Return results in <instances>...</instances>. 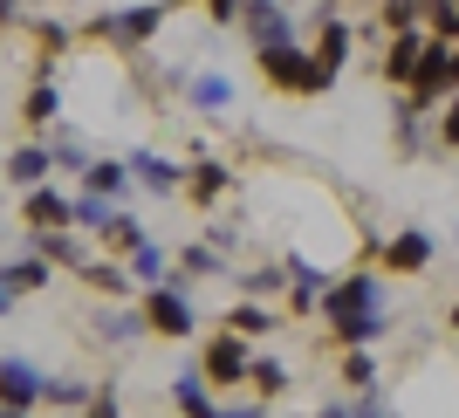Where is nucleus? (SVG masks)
Masks as SVG:
<instances>
[{"label":"nucleus","instance_id":"obj_1","mask_svg":"<svg viewBox=\"0 0 459 418\" xmlns=\"http://www.w3.org/2000/svg\"><path fill=\"white\" fill-rule=\"evenodd\" d=\"M165 14H172V0H137V7H103V14L82 21V35L103 41V48H117V56H144V41L165 28Z\"/></svg>","mask_w":459,"mask_h":418},{"label":"nucleus","instance_id":"obj_2","mask_svg":"<svg viewBox=\"0 0 459 418\" xmlns=\"http://www.w3.org/2000/svg\"><path fill=\"white\" fill-rule=\"evenodd\" d=\"M254 62H261L268 90H288V96H323V90H329V76L316 69V48H302V41H274V48H254Z\"/></svg>","mask_w":459,"mask_h":418},{"label":"nucleus","instance_id":"obj_3","mask_svg":"<svg viewBox=\"0 0 459 418\" xmlns=\"http://www.w3.org/2000/svg\"><path fill=\"white\" fill-rule=\"evenodd\" d=\"M144 316H152V336H165V343H186L199 329V309H192V295L178 282L144 288Z\"/></svg>","mask_w":459,"mask_h":418},{"label":"nucleus","instance_id":"obj_4","mask_svg":"<svg viewBox=\"0 0 459 418\" xmlns=\"http://www.w3.org/2000/svg\"><path fill=\"white\" fill-rule=\"evenodd\" d=\"M199 370L212 378V391H220V384H247V370H254L247 336H240L233 323H227V329H212V343L199 350Z\"/></svg>","mask_w":459,"mask_h":418},{"label":"nucleus","instance_id":"obj_5","mask_svg":"<svg viewBox=\"0 0 459 418\" xmlns=\"http://www.w3.org/2000/svg\"><path fill=\"white\" fill-rule=\"evenodd\" d=\"M425 41H432V28H398V35H384L377 76L391 83V90H411V76H419V62H425Z\"/></svg>","mask_w":459,"mask_h":418},{"label":"nucleus","instance_id":"obj_6","mask_svg":"<svg viewBox=\"0 0 459 418\" xmlns=\"http://www.w3.org/2000/svg\"><path fill=\"white\" fill-rule=\"evenodd\" d=\"M364 309H384L377 274H343V282H329V288H323L316 316H323V323H343V316H364Z\"/></svg>","mask_w":459,"mask_h":418},{"label":"nucleus","instance_id":"obj_7","mask_svg":"<svg viewBox=\"0 0 459 418\" xmlns=\"http://www.w3.org/2000/svg\"><path fill=\"white\" fill-rule=\"evenodd\" d=\"M432 254H439V240H432L425 227H398V233L377 248V267H384V274H425V267H432Z\"/></svg>","mask_w":459,"mask_h":418},{"label":"nucleus","instance_id":"obj_8","mask_svg":"<svg viewBox=\"0 0 459 418\" xmlns=\"http://www.w3.org/2000/svg\"><path fill=\"white\" fill-rule=\"evenodd\" d=\"M41 370L28 357H0V412H41Z\"/></svg>","mask_w":459,"mask_h":418},{"label":"nucleus","instance_id":"obj_9","mask_svg":"<svg viewBox=\"0 0 459 418\" xmlns=\"http://www.w3.org/2000/svg\"><path fill=\"white\" fill-rule=\"evenodd\" d=\"M350 41H357V28H350L343 14L316 21V69L329 76V90H336V76H343V62H350Z\"/></svg>","mask_w":459,"mask_h":418},{"label":"nucleus","instance_id":"obj_10","mask_svg":"<svg viewBox=\"0 0 459 418\" xmlns=\"http://www.w3.org/2000/svg\"><path fill=\"white\" fill-rule=\"evenodd\" d=\"M131 179L144 192H158V199H172V192H186V165H172L165 152H152V144H137L131 152Z\"/></svg>","mask_w":459,"mask_h":418},{"label":"nucleus","instance_id":"obj_11","mask_svg":"<svg viewBox=\"0 0 459 418\" xmlns=\"http://www.w3.org/2000/svg\"><path fill=\"white\" fill-rule=\"evenodd\" d=\"M329 282H336V274H323L308 254H288V309H295V316H316V302H323Z\"/></svg>","mask_w":459,"mask_h":418},{"label":"nucleus","instance_id":"obj_12","mask_svg":"<svg viewBox=\"0 0 459 418\" xmlns=\"http://www.w3.org/2000/svg\"><path fill=\"white\" fill-rule=\"evenodd\" d=\"M240 21H247V41H254V48L295 41V21L281 14V0H247V7H240Z\"/></svg>","mask_w":459,"mask_h":418},{"label":"nucleus","instance_id":"obj_13","mask_svg":"<svg viewBox=\"0 0 459 418\" xmlns=\"http://www.w3.org/2000/svg\"><path fill=\"white\" fill-rule=\"evenodd\" d=\"M0 171H7V186H41V179H48V171H56V144H48V137H41V144H21V152H7L0 158Z\"/></svg>","mask_w":459,"mask_h":418},{"label":"nucleus","instance_id":"obj_14","mask_svg":"<svg viewBox=\"0 0 459 418\" xmlns=\"http://www.w3.org/2000/svg\"><path fill=\"white\" fill-rule=\"evenodd\" d=\"M76 282L90 288V295H110V302H124V295H131V274H124V261H117V254H103V248H96L90 261L76 267Z\"/></svg>","mask_w":459,"mask_h":418},{"label":"nucleus","instance_id":"obj_15","mask_svg":"<svg viewBox=\"0 0 459 418\" xmlns=\"http://www.w3.org/2000/svg\"><path fill=\"white\" fill-rule=\"evenodd\" d=\"M21 220H28V227H76V220H69V192H56L48 179L21 192Z\"/></svg>","mask_w":459,"mask_h":418},{"label":"nucleus","instance_id":"obj_16","mask_svg":"<svg viewBox=\"0 0 459 418\" xmlns=\"http://www.w3.org/2000/svg\"><path fill=\"white\" fill-rule=\"evenodd\" d=\"M137 336H152V316H144V309H103V316H96V343L124 350V343H137Z\"/></svg>","mask_w":459,"mask_h":418},{"label":"nucleus","instance_id":"obj_17","mask_svg":"<svg viewBox=\"0 0 459 418\" xmlns=\"http://www.w3.org/2000/svg\"><path fill=\"white\" fill-rule=\"evenodd\" d=\"M186 103H192V110H206V117H220L233 103V76H220V69H192Z\"/></svg>","mask_w":459,"mask_h":418},{"label":"nucleus","instance_id":"obj_18","mask_svg":"<svg viewBox=\"0 0 459 418\" xmlns=\"http://www.w3.org/2000/svg\"><path fill=\"white\" fill-rule=\"evenodd\" d=\"M206 384H212V378L199 370V363H192V370H178V378H172V391H165V398H172L178 412H199V418H212V412H220V398H212Z\"/></svg>","mask_w":459,"mask_h":418},{"label":"nucleus","instance_id":"obj_19","mask_svg":"<svg viewBox=\"0 0 459 418\" xmlns=\"http://www.w3.org/2000/svg\"><path fill=\"white\" fill-rule=\"evenodd\" d=\"M391 336V316L384 309H364V316H343V323H329V343L350 350V343H384Z\"/></svg>","mask_w":459,"mask_h":418},{"label":"nucleus","instance_id":"obj_20","mask_svg":"<svg viewBox=\"0 0 459 418\" xmlns=\"http://www.w3.org/2000/svg\"><path fill=\"white\" fill-rule=\"evenodd\" d=\"M21 124H28V131H56V124H62V90L48 76L21 96Z\"/></svg>","mask_w":459,"mask_h":418},{"label":"nucleus","instance_id":"obj_21","mask_svg":"<svg viewBox=\"0 0 459 418\" xmlns=\"http://www.w3.org/2000/svg\"><path fill=\"white\" fill-rule=\"evenodd\" d=\"M96 240H103V254H124V261H131V254L144 248L152 233H144V220H137V213H124V206H117L110 220H103V233H96Z\"/></svg>","mask_w":459,"mask_h":418},{"label":"nucleus","instance_id":"obj_22","mask_svg":"<svg viewBox=\"0 0 459 418\" xmlns=\"http://www.w3.org/2000/svg\"><path fill=\"white\" fill-rule=\"evenodd\" d=\"M0 282L14 288V295H35V288H48V282H56V261L28 248V254H21V261H7V267H0Z\"/></svg>","mask_w":459,"mask_h":418},{"label":"nucleus","instance_id":"obj_23","mask_svg":"<svg viewBox=\"0 0 459 418\" xmlns=\"http://www.w3.org/2000/svg\"><path fill=\"white\" fill-rule=\"evenodd\" d=\"M227 186H233V171L220 165V158H192V165H186V192L199 199V206H212Z\"/></svg>","mask_w":459,"mask_h":418},{"label":"nucleus","instance_id":"obj_24","mask_svg":"<svg viewBox=\"0 0 459 418\" xmlns=\"http://www.w3.org/2000/svg\"><path fill=\"white\" fill-rule=\"evenodd\" d=\"M82 186L124 199V192H131V158H90V165H82Z\"/></svg>","mask_w":459,"mask_h":418},{"label":"nucleus","instance_id":"obj_25","mask_svg":"<svg viewBox=\"0 0 459 418\" xmlns=\"http://www.w3.org/2000/svg\"><path fill=\"white\" fill-rule=\"evenodd\" d=\"M110 213H117V199H110V192H96V186H82L76 199H69V220H76L82 233H103V220H110Z\"/></svg>","mask_w":459,"mask_h":418},{"label":"nucleus","instance_id":"obj_26","mask_svg":"<svg viewBox=\"0 0 459 418\" xmlns=\"http://www.w3.org/2000/svg\"><path fill=\"white\" fill-rule=\"evenodd\" d=\"M90 384H76V378H48L41 384V412H90Z\"/></svg>","mask_w":459,"mask_h":418},{"label":"nucleus","instance_id":"obj_27","mask_svg":"<svg viewBox=\"0 0 459 418\" xmlns=\"http://www.w3.org/2000/svg\"><path fill=\"white\" fill-rule=\"evenodd\" d=\"M227 323L240 329V336H268V329H281V316H274L261 295H247V302H233V309H227Z\"/></svg>","mask_w":459,"mask_h":418},{"label":"nucleus","instance_id":"obj_28","mask_svg":"<svg viewBox=\"0 0 459 418\" xmlns=\"http://www.w3.org/2000/svg\"><path fill=\"white\" fill-rule=\"evenodd\" d=\"M178 267H186L192 282H212V274H227V254L212 248V240H192V248H178Z\"/></svg>","mask_w":459,"mask_h":418},{"label":"nucleus","instance_id":"obj_29","mask_svg":"<svg viewBox=\"0 0 459 418\" xmlns=\"http://www.w3.org/2000/svg\"><path fill=\"white\" fill-rule=\"evenodd\" d=\"M398 28H425V0H377V35H398Z\"/></svg>","mask_w":459,"mask_h":418},{"label":"nucleus","instance_id":"obj_30","mask_svg":"<svg viewBox=\"0 0 459 418\" xmlns=\"http://www.w3.org/2000/svg\"><path fill=\"white\" fill-rule=\"evenodd\" d=\"M247 384H254V398H281V391H288V363L281 357H254Z\"/></svg>","mask_w":459,"mask_h":418},{"label":"nucleus","instance_id":"obj_31","mask_svg":"<svg viewBox=\"0 0 459 418\" xmlns=\"http://www.w3.org/2000/svg\"><path fill=\"white\" fill-rule=\"evenodd\" d=\"M233 282H240V295L274 302V295H288V267H254V274H233Z\"/></svg>","mask_w":459,"mask_h":418},{"label":"nucleus","instance_id":"obj_32","mask_svg":"<svg viewBox=\"0 0 459 418\" xmlns=\"http://www.w3.org/2000/svg\"><path fill=\"white\" fill-rule=\"evenodd\" d=\"M343 384H357V391L377 384V357H370V343H350V350H343Z\"/></svg>","mask_w":459,"mask_h":418},{"label":"nucleus","instance_id":"obj_33","mask_svg":"<svg viewBox=\"0 0 459 418\" xmlns=\"http://www.w3.org/2000/svg\"><path fill=\"white\" fill-rule=\"evenodd\" d=\"M35 48H41V76H48V62L69 48V28L62 21H35Z\"/></svg>","mask_w":459,"mask_h":418},{"label":"nucleus","instance_id":"obj_34","mask_svg":"<svg viewBox=\"0 0 459 418\" xmlns=\"http://www.w3.org/2000/svg\"><path fill=\"white\" fill-rule=\"evenodd\" d=\"M439 144H446V152H459V90L439 103Z\"/></svg>","mask_w":459,"mask_h":418},{"label":"nucleus","instance_id":"obj_35","mask_svg":"<svg viewBox=\"0 0 459 418\" xmlns=\"http://www.w3.org/2000/svg\"><path fill=\"white\" fill-rule=\"evenodd\" d=\"M199 7H206V14L227 28V21H240V7H247V0H199Z\"/></svg>","mask_w":459,"mask_h":418},{"label":"nucleus","instance_id":"obj_36","mask_svg":"<svg viewBox=\"0 0 459 418\" xmlns=\"http://www.w3.org/2000/svg\"><path fill=\"white\" fill-rule=\"evenodd\" d=\"M21 302V295H14V288H7V282H0V316H7V309H14Z\"/></svg>","mask_w":459,"mask_h":418},{"label":"nucleus","instance_id":"obj_37","mask_svg":"<svg viewBox=\"0 0 459 418\" xmlns=\"http://www.w3.org/2000/svg\"><path fill=\"white\" fill-rule=\"evenodd\" d=\"M21 14V7H14V0H0V28H7V21H14Z\"/></svg>","mask_w":459,"mask_h":418},{"label":"nucleus","instance_id":"obj_38","mask_svg":"<svg viewBox=\"0 0 459 418\" xmlns=\"http://www.w3.org/2000/svg\"><path fill=\"white\" fill-rule=\"evenodd\" d=\"M453 90H459V41H453Z\"/></svg>","mask_w":459,"mask_h":418},{"label":"nucleus","instance_id":"obj_39","mask_svg":"<svg viewBox=\"0 0 459 418\" xmlns=\"http://www.w3.org/2000/svg\"><path fill=\"white\" fill-rule=\"evenodd\" d=\"M446 323H453V329H459V302H453V316H446Z\"/></svg>","mask_w":459,"mask_h":418},{"label":"nucleus","instance_id":"obj_40","mask_svg":"<svg viewBox=\"0 0 459 418\" xmlns=\"http://www.w3.org/2000/svg\"><path fill=\"white\" fill-rule=\"evenodd\" d=\"M453 240H459V233H453Z\"/></svg>","mask_w":459,"mask_h":418}]
</instances>
